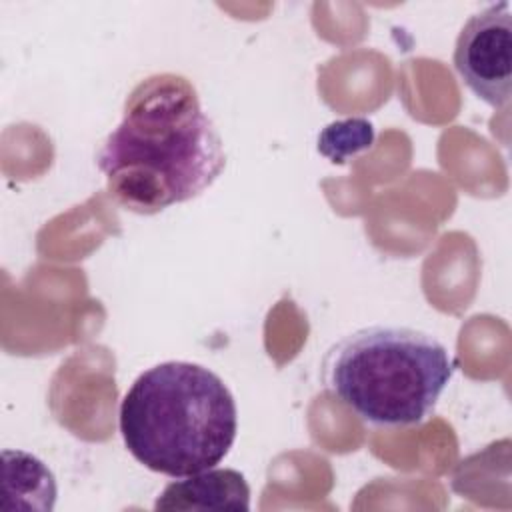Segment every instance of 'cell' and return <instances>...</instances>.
<instances>
[{"mask_svg": "<svg viewBox=\"0 0 512 512\" xmlns=\"http://www.w3.org/2000/svg\"><path fill=\"white\" fill-rule=\"evenodd\" d=\"M96 164L122 208L150 216L210 188L226 154L196 88L184 76L164 72L130 92Z\"/></svg>", "mask_w": 512, "mask_h": 512, "instance_id": "cell-1", "label": "cell"}, {"mask_svg": "<svg viewBox=\"0 0 512 512\" xmlns=\"http://www.w3.org/2000/svg\"><path fill=\"white\" fill-rule=\"evenodd\" d=\"M238 430L236 402L212 370L162 362L142 372L120 404L128 452L148 470L184 478L220 464Z\"/></svg>", "mask_w": 512, "mask_h": 512, "instance_id": "cell-2", "label": "cell"}, {"mask_svg": "<svg viewBox=\"0 0 512 512\" xmlns=\"http://www.w3.org/2000/svg\"><path fill=\"white\" fill-rule=\"evenodd\" d=\"M446 346L422 330L368 326L336 342L322 378L356 416L376 426L424 422L454 374Z\"/></svg>", "mask_w": 512, "mask_h": 512, "instance_id": "cell-3", "label": "cell"}, {"mask_svg": "<svg viewBox=\"0 0 512 512\" xmlns=\"http://www.w3.org/2000/svg\"><path fill=\"white\" fill-rule=\"evenodd\" d=\"M454 68L462 82L492 108L510 104L512 14L508 2L472 14L454 46Z\"/></svg>", "mask_w": 512, "mask_h": 512, "instance_id": "cell-4", "label": "cell"}, {"mask_svg": "<svg viewBox=\"0 0 512 512\" xmlns=\"http://www.w3.org/2000/svg\"><path fill=\"white\" fill-rule=\"evenodd\" d=\"M250 488L238 470L210 468L170 482L154 510H248Z\"/></svg>", "mask_w": 512, "mask_h": 512, "instance_id": "cell-5", "label": "cell"}, {"mask_svg": "<svg viewBox=\"0 0 512 512\" xmlns=\"http://www.w3.org/2000/svg\"><path fill=\"white\" fill-rule=\"evenodd\" d=\"M4 496L16 498V508L52 510L56 482L48 466L22 450H4Z\"/></svg>", "mask_w": 512, "mask_h": 512, "instance_id": "cell-6", "label": "cell"}, {"mask_svg": "<svg viewBox=\"0 0 512 512\" xmlns=\"http://www.w3.org/2000/svg\"><path fill=\"white\" fill-rule=\"evenodd\" d=\"M376 128L368 118L352 116L330 122L318 134V152L334 164H346L350 158L372 148Z\"/></svg>", "mask_w": 512, "mask_h": 512, "instance_id": "cell-7", "label": "cell"}]
</instances>
